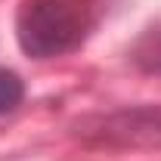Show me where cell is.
Segmentation results:
<instances>
[{"mask_svg":"<svg viewBox=\"0 0 161 161\" xmlns=\"http://www.w3.org/2000/svg\"><path fill=\"white\" fill-rule=\"evenodd\" d=\"M140 62H142V68L161 75V31L155 34V37H149L140 47Z\"/></svg>","mask_w":161,"mask_h":161,"instance_id":"3957f363","label":"cell"},{"mask_svg":"<svg viewBox=\"0 0 161 161\" xmlns=\"http://www.w3.org/2000/svg\"><path fill=\"white\" fill-rule=\"evenodd\" d=\"M25 96V84L16 71H6V68H0V115H6V112H13L16 105L22 102Z\"/></svg>","mask_w":161,"mask_h":161,"instance_id":"7a4b0ae2","label":"cell"},{"mask_svg":"<svg viewBox=\"0 0 161 161\" xmlns=\"http://www.w3.org/2000/svg\"><path fill=\"white\" fill-rule=\"evenodd\" d=\"M93 13L96 0H25L16 16L19 47L37 59L62 56L84 40Z\"/></svg>","mask_w":161,"mask_h":161,"instance_id":"6da1fadb","label":"cell"}]
</instances>
